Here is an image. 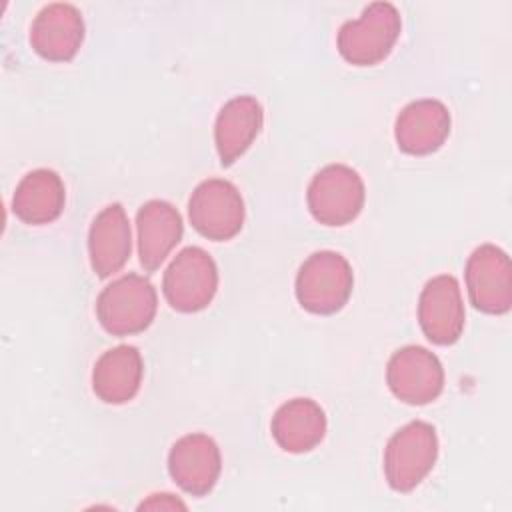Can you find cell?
<instances>
[{"label":"cell","mask_w":512,"mask_h":512,"mask_svg":"<svg viewBox=\"0 0 512 512\" xmlns=\"http://www.w3.org/2000/svg\"><path fill=\"white\" fill-rule=\"evenodd\" d=\"M354 288V272L350 262L334 250H318L310 254L296 274L298 304L318 316L336 314L344 308Z\"/></svg>","instance_id":"obj_1"},{"label":"cell","mask_w":512,"mask_h":512,"mask_svg":"<svg viewBox=\"0 0 512 512\" xmlns=\"http://www.w3.org/2000/svg\"><path fill=\"white\" fill-rule=\"evenodd\" d=\"M400 30L402 18L398 8L390 2H372L356 20L340 26L336 46L348 64L376 66L390 56Z\"/></svg>","instance_id":"obj_2"},{"label":"cell","mask_w":512,"mask_h":512,"mask_svg":"<svg viewBox=\"0 0 512 512\" xmlns=\"http://www.w3.org/2000/svg\"><path fill=\"white\" fill-rule=\"evenodd\" d=\"M158 308L154 284L140 274H126L110 282L96 298V316L112 336L144 332Z\"/></svg>","instance_id":"obj_3"},{"label":"cell","mask_w":512,"mask_h":512,"mask_svg":"<svg viewBox=\"0 0 512 512\" xmlns=\"http://www.w3.org/2000/svg\"><path fill=\"white\" fill-rule=\"evenodd\" d=\"M438 458L436 428L412 420L392 434L384 448V476L392 490H414L434 468Z\"/></svg>","instance_id":"obj_4"},{"label":"cell","mask_w":512,"mask_h":512,"mask_svg":"<svg viewBox=\"0 0 512 512\" xmlns=\"http://www.w3.org/2000/svg\"><path fill=\"white\" fill-rule=\"evenodd\" d=\"M366 188L360 174L346 164L320 168L306 190L312 218L324 226H346L364 208Z\"/></svg>","instance_id":"obj_5"},{"label":"cell","mask_w":512,"mask_h":512,"mask_svg":"<svg viewBox=\"0 0 512 512\" xmlns=\"http://www.w3.org/2000/svg\"><path fill=\"white\" fill-rule=\"evenodd\" d=\"M218 268L214 258L200 246L180 250L162 278L166 302L184 314L204 310L216 296Z\"/></svg>","instance_id":"obj_6"},{"label":"cell","mask_w":512,"mask_h":512,"mask_svg":"<svg viewBox=\"0 0 512 512\" xmlns=\"http://www.w3.org/2000/svg\"><path fill=\"white\" fill-rule=\"evenodd\" d=\"M192 228L208 240L224 242L244 226V200L238 188L224 178L200 182L188 200Z\"/></svg>","instance_id":"obj_7"},{"label":"cell","mask_w":512,"mask_h":512,"mask_svg":"<svg viewBox=\"0 0 512 512\" xmlns=\"http://www.w3.org/2000/svg\"><path fill=\"white\" fill-rule=\"evenodd\" d=\"M468 298L484 314L500 316L512 306V264L508 254L494 246H478L464 268Z\"/></svg>","instance_id":"obj_8"},{"label":"cell","mask_w":512,"mask_h":512,"mask_svg":"<svg viewBox=\"0 0 512 512\" xmlns=\"http://www.w3.org/2000/svg\"><path fill=\"white\" fill-rule=\"evenodd\" d=\"M386 382L398 400L422 406L442 394L444 368L434 352L422 346H404L388 360Z\"/></svg>","instance_id":"obj_9"},{"label":"cell","mask_w":512,"mask_h":512,"mask_svg":"<svg viewBox=\"0 0 512 512\" xmlns=\"http://www.w3.org/2000/svg\"><path fill=\"white\" fill-rule=\"evenodd\" d=\"M418 322L424 336L438 346L454 344L466 322L460 284L452 274L430 278L418 298Z\"/></svg>","instance_id":"obj_10"},{"label":"cell","mask_w":512,"mask_h":512,"mask_svg":"<svg viewBox=\"0 0 512 512\" xmlns=\"http://www.w3.org/2000/svg\"><path fill=\"white\" fill-rule=\"evenodd\" d=\"M220 470V448L208 434H186L178 438L168 452L170 478L190 496H206L212 492Z\"/></svg>","instance_id":"obj_11"},{"label":"cell","mask_w":512,"mask_h":512,"mask_svg":"<svg viewBox=\"0 0 512 512\" xmlns=\"http://www.w3.org/2000/svg\"><path fill=\"white\" fill-rule=\"evenodd\" d=\"M84 42L82 12L68 2L44 6L30 26V44L38 56L50 62L72 60Z\"/></svg>","instance_id":"obj_12"},{"label":"cell","mask_w":512,"mask_h":512,"mask_svg":"<svg viewBox=\"0 0 512 512\" xmlns=\"http://www.w3.org/2000/svg\"><path fill=\"white\" fill-rule=\"evenodd\" d=\"M452 118L444 102L422 98L406 104L394 122L398 148L410 156H426L442 148L450 136Z\"/></svg>","instance_id":"obj_13"},{"label":"cell","mask_w":512,"mask_h":512,"mask_svg":"<svg viewBox=\"0 0 512 512\" xmlns=\"http://www.w3.org/2000/svg\"><path fill=\"white\" fill-rule=\"evenodd\" d=\"M132 250V232L122 204L112 202L102 208L88 230L90 266L100 278H108L124 268Z\"/></svg>","instance_id":"obj_14"},{"label":"cell","mask_w":512,"mask_h":512,"mask_svg":"<svg viewBox=\"0 0 512 512\" xmlns=\"http://www.w3.org/2000/svg\"><path fill=\"white\" fill-rule=\"evenodd\" d=\"M138 256L146 272H154L182 240L184 222L180 212L166 200H148L136 214Z\"/></svg>","instance_id":"obj_15"},{"label":"cell","mask_w":512,"mask_h":512,"mask_svg":"<svg viewBox=\"0 0 512 512\" xmlns=\"http://www.w3.org/2000/svg\"><path fill=\"white\" fill-rule=\"evenodd\" d=\"M264 124L262 104L250 96L230 98L218 112L214 124V144L222 166L234 164L256 140Z\"/></svg>","instance_id":"obj_16"},{"label":"cell","mask_w":512,"mask_h":512,"mask_svg":"<svg viewBox=\"0 0 512 512\" xmlns=\"http://www.w3.org/2000/svg\"><path fill=\"white\" fill-rule=\"evenodd\" d=\"M144 362L136 346L120 344L106 350L94 364L92 390L106 404L130 402L142 384Z\"/></svg>","instance_id":"obj_17"},{"label":"cell","mask_w":512,"mask_h":512,"mask_svg":"<svg viewBox=\"0 0 512 512\" xmlns=\"http://www.w3.org/2000/svg\"><path fill=\"white\" fill-rule=\"evenodd\" d=\"M272 438L290 454L314 450L326 434V414L312 398H292L272 416Z\"/></svg>","instance_id":"obj_18"},{"label":"cell","mask_w":512,"mask_h":512,"mask_svg":"<svg viewBox=\"0 0 512 512\" xmlns=\"http://www.w3.org/2000/svg\"><path fill=\"white\" fill-rule=\"evenodd\" d=\"M64 202L66 188L60 174L50 168H36L18 182L12 196V210L24 224L42 226L62 214Z\"/></svg>","instance_id":"obj_19"},{"label":"cell","mask_w":512,"mask_h":512,"mask_svg":"<svg viewBox=\"0 0 512 512\" xmlns=\"http://www.w3.org/2000/svg\"><path fill=\"white\" fill-rule=\"evenodd\" d=\"M176 508H186V504L176 498L174 494H152L148 500H144L138 510H176Z\"/></svg>","instance_id":"obj_20"}]
</instances>
